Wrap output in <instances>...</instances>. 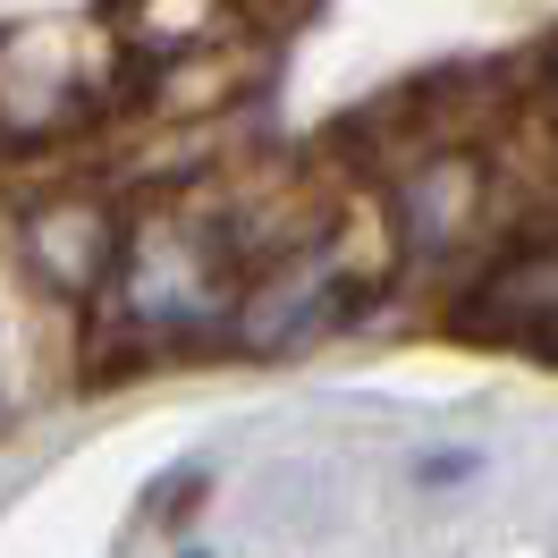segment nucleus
Here are the masks:
<instances>
[{
  "mask_svg": "<svg viewBox=\"0 0 558 558\" xmlns=\"http://www.w3.org/2000/svg\"><path fill=\"white\" fill-rule=\"evenodd\" d=\"M457 330H465V339H490V348H517V355H533V364H558V238L508 254V263L465 296Z\"/></svg>",
  "mask_w": 558,
  "mask_h": 558,
  "instance_id": "nucleus-1",
  "label": "nucleus"
}]
</instances>
